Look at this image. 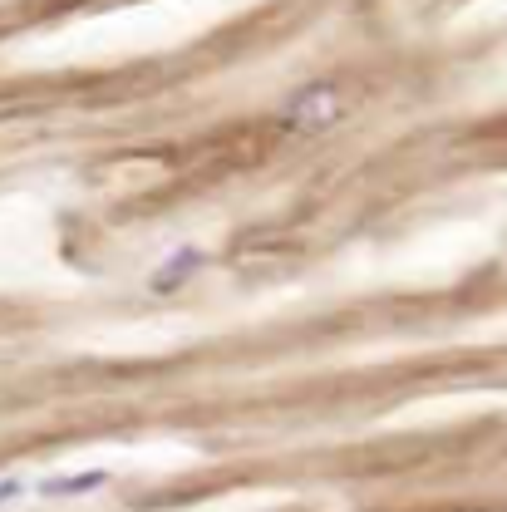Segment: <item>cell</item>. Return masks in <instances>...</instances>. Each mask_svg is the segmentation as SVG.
I'll list each match as a JSON object with an SVG mask.
<instances>
[{
  "instance_id": "obj_3",
  "label": "cell",
  "mask_w": 507,
  "mask_h": 512,
  "mask_svg": "<svg viewBox=\"0 0 507 512\" xmlns=\"http://www.w3.org/2000/svg\"><path fill=\"white\" fill-rule=\"evenodd\" d=\"M192 266H202V252H178L173 256V266H163L158 276H153V291H173V286H183V276H188Z\"/></svg>"
},
{
  "instance_id": "obj_2",
  "label": "cell",
  "mask_w": 507,
  "mask_h": 512,
  "mask_svg": "<svg viewBox=\"0 0 507 512\" xmlns=\"http://www.w3.org/2000/svg\"><path fill=\"white\" fill-rule=\"evenodd\" d=\"M104 483H109L104 468L69 473V478H45V483H40V498H79V493H94V488H104Z\"/></svg>"
},
{
  "instance_id": "obj_4",
  "label": "cell",
  "mask_w": 507,
  "mask_h": 512,
  "mask_svg": "<svg viewBox=\"0 0 507 512\" xmlns=\"http://www.w3.org/2000/svg\"><path fill=\"white\" fill-rule=\"evenodd\" d=\"M15 493H20V483H0V503H5V498H15Z\"/></svg>"
},
{
  "instance_id": "obj_1",
  "label": "cell",
  "mask_w": 507,
  "mask_h": 512,
  "mask_svg": "<svg viewBox=\"0 0 507 512\" xmlns=\"http://www.w3.org/2000/svg\"><path fill=\"white\" fill-rule=\"evenodd\" d=\"M340 119V89L335 84H306L281 104V124L291 133H320Z\"/></svg>"
}]
</instances>
